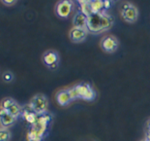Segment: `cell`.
I'll return each instance as SVG.
<instances>
[{
    "label": "cell",
    "instance_id": "6da1fadb",
    "mask_svg": "<svg viewBox=\"0 0 150 141\" xmlns=\"http://www.w3.org/2000/svg\"><path fill=\"white\" fill-rule=\"evenodd\" d=\"M112 25L111 18L99 13H93L87 17V29L90 32L101 33Z\"/></svg>",
    "mask_w": 150,
    "mask_h": 141
},
{
    "label": "cell",
    "instance_id": "7a4b0ae2",
    "mask_svg": "<svg viewBox=\"0 0 150 141\" xmlns=\"http://www.w3.org/2000/svg\"><path fill=\"white\" fill-rule=\"evenodd\" d=\"M69 92L71 94L73 100L82 99L86 101H92L96 97V92L90 85L86 83H81L73 88H69Z\"/></svg>",
    "mask_w": 150,
    "mask_h": 141
},
{
    "label": "cell",
    "instance_id": "3957f363",
    "mask_svg": "<svg viewBox=\"0 0 150 141\" xmlns=\"http://www.w3.org/2000/svg\"><path fill=\"white\" fill-rule=\"evenodd\" d=\"M30 109L35 112L37 115H44L49 107V101L47 98L42 94H38L31 98L29 102Z\"/></svg>",
    "mask_w": 150,
    "mask_h": 141
},
{
    "label": "cell",
    "instance_id": "277c9868",
    "mask_svg": "<svg viewBox=\"0 0 150 141\" xmlns=\"http://www.w3.org/2000/svg\"><path fill=\"white\" fill-rule=\"evenodd\" d=\"M121 16H122L123 20L126 22H128V24H134V22L137 21L139 18L138 8L135 5L131 4V3H125L122 6Z\"/></svg>",
    "mask_w": 150,
    "mask_h": 141
},
{
    "label": "cell",
    "instance_id": "5b68a950",
    "mask_svg": "<svg viewBox=\"0 0 150 141\" xmlns=\"http://www.w3.org/2000/svg\"><path fill=\"white\" fill-rule=\"evenodd\" d=\"M119 46V42H118L117 38L113 35H107L102 38L100 42L101 49L107 54H113L116 52Z\"/></svg>",
    "mask_w": 150,
    "mask_h": 141
},
{
    "label": "cell",
    "instance_id": "8992f818",
    "mask_svg": "<svg viewBox=\"0 0 150 141\" xmlns=\"http://www.w3.org/2000/svg\"><path fill=\"white\" fill-rule=\"evenodd\" d=\"M0 108H2L3 110H5L9 114H11L15 117H18L21 114V111L20 104L14 98L11 97H6L4 99H2L1 103H0Z\"/></svg>",
    "mask_w": 150,
    "mask_h": 141
},
{
    "label": "cell",
    "instance_id": "52a82bcc",
    "mask_svg": "<svg viewBox=\"0 0 150 141\" xmlns=\"http://www.w3.org/2000/svg\"><path fill=\"white\" fill-rule=\"evenodd\" d=\"M44 64L50 69H56L59 64V54L56 51L49 50L45 52L42 56Z\"/></svg>",
    "mask_w": 150,
    "mask_h": 141
},
{
    "label": "cell",
    "instance_id": "ba28073f",
    "mask_svg": "<svg viewBox=\"0 0 150 141\" xmlns=\"http://www.w3.org/2000/svg\"><path fill=\"white\" fill-rule=\"evenodd\" d=\"M73 10L72 0H60L55 6V13L60 18H68Z\"/></svg>",
    "mask_w": 150,
    "mask_h": 141
},
{
    "label": "cell",
    "instance_id": "9c48e42d",
    "mask_svg": "<svg viewBox=\"0 0 150 141\" xmlns=\"http://www.w3.org/2000/svg\"><path fill=\"white\" fill-rule=\"evenodd\" d=\"M88 34V29L86 28H79V27H74L69 32L70 40L73 43H81L86 39Z\"/></svg>",
    "mask_w": 150,
    "mask_h": 141
},
{
    "label": "cell",
    "instance_id": "30bf717a",
    "mask_svg": "<svg viewBox=\"0 0 150 141\" xmlns=\"http://www.w3.org/2000/svg\"><path fill=\"white\" fill-rule=\"evenodd\" d=\"M55 99L60 106H67V105H69L73 101V98L69 92V89H60L59 92H57L55 95Z\"/></svg>",
    "mask_w": 150,
    "mask_h": 141
},
{
    "label": "cell",
    "instance_id": "8fae6325",
    "mask_svg": "<svg viewBox=\"0 0 150 141\" xmlns=\"http://www.w3.org/2000/svg\"><path fill=\"white\" fill-rule=\"evenodd\" d=\"M17 117L13 116V115L9 114L8 112L3 110L2 108H0V125L3 127H11L12 125L15 124Z\"/></svg>",
    "mask_w": 150,
    "mask_h": 141
},
{
    "label": "cell",
    "instance_id": "7c38bea8",
    "mask_svg": "<svg viewBox=\"0 0 150 141\" xmlns=\"http://www.w3.org/2000/svg\"><path fill=\"white\" fill-rule=\"evenodd\" d=\"M73 24H74V27L86 28L87 29V16L82 12L76 13L74 19H73Z\"/></svg>",
    "mask_w": 150,
    "mask_h": 141
},
{
    "label": "cell",
    "instance_id": "4fadbf2b",
    "mask_svg": "<svg viewBox=\"0 0 150 141\" xmlns=\"http://www.w3.org/2000/svg\"><path fill=\"white\" fill-rule=\"evenodd\" d=\"M11 138V133L7 129H0V141H9Z\"/></svg>",
    "mask_w": 150,
    "mask_h": 141
},
{
    "label": "cell",
    "instance_id": "5bb4252c",
    "mask_svg": "<svg viewBox=\"0 0 150 141\" xmlns=\"http://www.w3.org/2000/svg\"><path fill=\"white\" fill-rule=\"evenodd\" d=\"M2 79L5 83H11L13 82V80H14V74H13L11 71H6L3 73Z\"/></svg>",
    "mask_w": 150,
    "mask_h": 141
},
{
    "label": "cell",
    "instance_id": "9a60e30c",
    "mask_svg": "<svg viewBox=\"0 0 150 141\" xmlns=\"http://www.w3.org/2000/svg\"><path fill=\"white\" fill-rule=\"evenodd\" d=\"M1 1L3 4L6 6H12V5H14L18 0H1Z\"/></svg>",
    "mask_w": 150,
    "mask_h": 141
},
{
    "label": "cell",
    "instance_id": "2e32d148",
    "mask_svg": "<svg viewBox=\"0 0 150 141\" xmlns=\"http://www.w3.org/2000/svg\"><path fill=\"white\" fill-rule=\"evenodd\" d=\"M105 7H106V8H108V0H106V2H105Z\"/></svg>",
    "mask_w": 150,
    "mask_h": 141
}]
</instances>
